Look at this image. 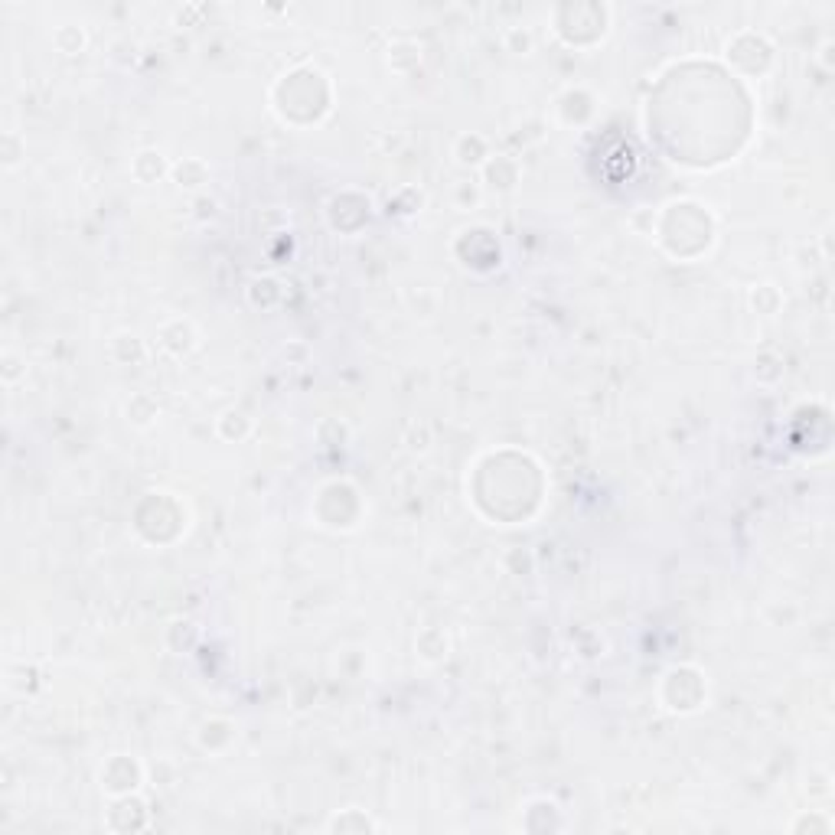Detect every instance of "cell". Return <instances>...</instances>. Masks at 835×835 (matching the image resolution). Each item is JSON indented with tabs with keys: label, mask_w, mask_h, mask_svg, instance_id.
<instances>
[{
	"label": "cell",
	"mask_w": 835,
	"mask_h": 835,
	"mask_svg": "<svg viewBox=\"0 0 835 835\" xmlns=\"http://www.w3.org/2000/svg\"><path fill=\"white\" fill-rule=\"evenodd\" d=\"M329 829L333 832H346V829H359V832H366V829H375V822L366 816H359L356 810H346V816H337L333 822H329Z\"/></svg>",
	"instance_id": "1"
},
{
	"label": "cell",
	"mask_w": 835,
	"mask_h": 835,
	"mask_svg": "<svg viewBox=\"0 0 835 835\" xmlns=\"http://www.w3.org/2000/svg\"><path fill=\"white\" fill-rule=\"evenodd\" d=\"M470 151H473V163H480L483 153H486V144H483V137H460V144H457V160H460V163H470Z\"/></svg>",
	"instance_id": "2"
},
{
	"label": "cell",
	"mask_w": 835,
	"mask_h": 835,
	"mask_svg": "<svg viewBox=\"0 0 835 835\" xmlns=\"http://www.w3.org/2000/svg\"><path fill=\"white\" fill-rule=\"evenodd\" d=\"M806 829H819V832H832V822L819 816H802L800 822H793V832H806Z\"/></svg>",
	"instance_id": "3"
}]
</instances>
